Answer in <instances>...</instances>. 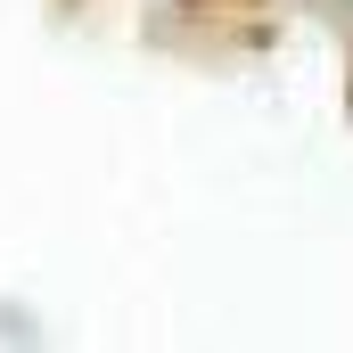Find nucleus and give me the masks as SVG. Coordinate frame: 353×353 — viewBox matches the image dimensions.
<instances>
[]
</instances>
